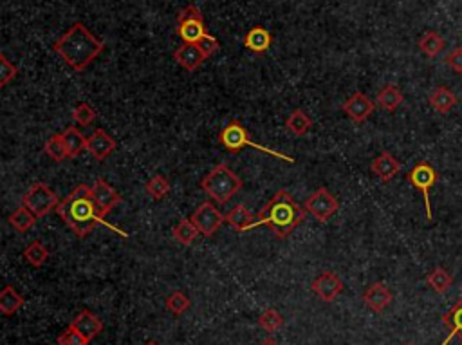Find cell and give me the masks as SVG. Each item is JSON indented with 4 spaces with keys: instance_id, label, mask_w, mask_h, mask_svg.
Returning a JSON list of instances; mask_svg holds the SVG:
<instances>
[{
    "instance_id": "obj_1",
    "label": "cell",
    "mask_w": 462,
    "mask_h": 345,
    "mask_svg": "<svg viewBox=\"0 0 462 345\" xmlns=\"http://www.w3.org/2000/svg\"><path fill=\"white\" fill-rule=\"evenodd\" d=\"M56 214L62 217V221L71 228L76 235L84 239L88 233L93 232L96 226H105L112 232L119 233L121 237H128V233L121 232L119 228L114 224L107 223L101 215L100 208L96 204V199L93 194V186L87 185H78L71 194L65 199H62L56 208Z\"/></svg>"
},
{
    "instance_id": "obj_2",
    "label": "cell",
    "mask_w": 462,
    "mask_h": 345,
    "mask_svg": "<svg viewBox=\"0 0 462 345\" xmlns=\"http://www.w3.org/2000/svg\"><path fill=\"white\" fill-rule=\"evenodd\" d=\"M105 49V42L94 37L81 22H74L53 44V51L76 72H81Z\"/></svg>"
},
{
    "instance_id": "obj_3",
    "label": "cell",
    "mask_w": 462,
    "mask_h": 345,
    "mask_svg": "<svg viewBox=\"0 0 462 345\" xmlns=\"http://www.w3.org/2000/svg\"><path fill=\"white\" fill-rule=\"evenodd\" d=\"M303 219H305V208L300 207L287 190H278L273 199L265 204L264 210L256 215L251 230L268 226L278 239H286Z\"/></svg>"
},
{
    "instance_id": "obj_4",
    "label": "cell",
    "mask_w": 462,
    "mask_h": 345,
    "mask_svg": "<svg viewBox=\"0 0 462 345\" xmlns=\"http://www.w3.org/2000/svg\"><path fill=\"white\" fill-rule=\"evenodd\" d=\"M201 188L219 204H226L242 188V181L226 164H217L201 181Z\"/></svg>"
},
{
    "instance_id": "obj_5",
    "label": "cell",
    "mask_w": 462,
    "mask_h": 345,
    "mask_svg": "<svg viewBox=\"0 0 462 345\" xmlns=\"http://www.w3.org/2000/svg\"><path fill=\"white\" fill-rule=\"evenodd\" d=\"M219 141H220V145H224L226 150L233 152V154H239L242 148L251 147V148H255V150L265 152V154H269V156H275V157H278V160L286 161V163H294V160L291 156H286V154H282V152H277V150H273V148H268V147H264V145H258V143H255V141H251V139H249L248 131H246V126H242V123L237 122V119H233V122L227 123L223 131H220Z\"/></svg>"
},
{
    "instance_id": "obj_6",
    "label": "cell",
    "mask_w": 462,
    "mask_h": 345,
    "mask_svg": "<svg viewBox=\"0 0 462 345\" xmlns=\"http://www.w3.org/2000/svg\"><path fill=\"white\" fill-rule=\"evenodd\" d=\"M58 195H56L46 183H34V185L25 192L24 197H22V207L33 211L38 219H40V217H46L49 211L58 208Z\"/></svg>"
},
{
    "instance_id": "obj_7",
    "label": "cell",
    "mask_w": 462,
    "mask_h": 345,
    "mask_svg": "<svg viewBox=\"0 0 462 345\" xmlns=\"http://www.w3.org/2000/svg\"><path fill=\"white\" fill-rule=\"evenodd\" d=\"M208 33L202 13L197 6H188L183 9L177 17V34L183 38L185 44H197Z\"/></svg>"
},
{
    "instance_id": "obj_8",
    "label": "cell",
    "mask_w": 462,
    "mask_h": 345,
    "mask_svg": "<svg viewBox=\"0 0 462 345\" xmlns=\"http://www.w3.org/2000/svg\"><path fill=\"white\" fill-rule=\"evenodd\" d=\"M407 179L408 183H412L414 188H417L421 194H423V197H425L426 217H428V221H432L433 214H432V204H430V190L433 188V185H435L439 179L435 169H433L430 163H426V161H421V163H417L416 167L410 170Z\"/></svg>"
},
{
    "instance_id": "obj_9",
    "label": "cell",
    "mask_w": 462,
    "mask_h": 345,
    "mask_svg": "<svg viewBox=\"0 0 462 345\" xmlns=\"http://www.w3.org/2000/svg\"><path fill=\"white\" fill-rule=\"evenodd\" d=\"M303 208H305V211H309L318 223H327L332 215L340 210V202H338V199L334 197L325 186H322V188L316 190L315 194L307 197V201L303 202Z\"/></svg>"
},
{
    "instance_id": "obj_10",
    "label": "cell",
    "mask_w": 462,
    "mask_h": 345,
    "mask_svg": "<svg viewBox=\"0 0 462 345\" xmlns=\"http://www.w3.org/2000/svg\"><path fill=\"white\" fill-rule=\"evenodd\" d=\"M190 219L194 221L195 226L199 228L201 235L211 237L224 223H226V215L220 214L211 202H202L201 207L192 214Z\"/></svg>"
},
{
    "instance_id": "obj_11",
    "label": "cell",
    "mask_w": 462,
    "mask_h": 345,
    "mask_svg": "<svg viewBox=\"0 0 462 345\" xmlns=\"http://www.w3.org/2000/svg\"><path fill=\"white\" fill-rule=\"evenodd\" d=\"M311 289L315 291V295H318V299H322L324 302H332L336 297L341 295L343 291V282L336 273L332 271H324L322 275L312 280Z\"/></svg>"
},
{
    "instance_id": "obj_12",
    "label": "cell",
    "mask_w": 462,
    "mask_h": 345,
    "mask_svg": "<svg viewBox=\"0 0 462 345\" xmlns=\"http://www.w3.org/2000/svg\"><path fill=\"white\" fill-rule=\"evenodd\" d=\"M93 194L94 199H96V204L100 208L101 215L105 217L109 215L114 208L118 207L119 202H121V195L109 185V183L103 179V177H98L96 181L93 185Z\"/></svg>"
},
{
    "instance_id": "obj_13",
    "label": "cell",
    "mask_w": 462,
    "mask_h": 345,
    "mask_svg": "<svg viewBox=\"0 0 462 345\" xmlns=\"http://www.w3.org/2000/svg\"><path fill=\"white\" fill-rule=\"evenodd\" d=\"M343 112L352 119L354 123H363L365 119H369V116L374 112V101L370 100L367 94L363 93H354L349 100L345 101L341 105Z\"/></svg>"
},
{
    "instance_id": "obj_14",
    "label": "cell",
    "mask_w": 462,
    "mask_h": 345,
    "mask_svg": "<svg viewBox=\"0 0 462 345\" xmlns=\"http://www.w3.org/2000/svg\"><path fill=\"white\" fill-rule=\"evenodd\" d=\"M394 300L392 291L388 289L387 284L383 282H374L372 286H369L363 293V302H365L367 308L374 313H383L388 308Z\"/></svg>"
},
{
    "instance_id": "obj_15",
    "label": "cell",
    "mask_w": 462,
    "mask_h": 345,
    "mask_svg": "<svg viewBox=\"0 0 462 345\" xmlns=\"http://www.w3.org/2000/svg\"><path fill=\"white\" fill-rule=\"evenodd\" d=\"M116 141L107 134L103 129H96L93 134L87 138V150L93 154V157L96 161H105L107 157L116 150Z\"/></svg>"
},
{
    "instance_id": "obj_16",
    "label": "cell",
    "mask_w": 462,
    "mask_h": 345,
    "mask_svg": "<svg viewBox=\"0 0 462 345\" xmlns=\"http://www.w3.org/2000/svg\"><path fill=\"white\" fill-rule=\"evenodd\" d=\"M173 58L176 62L185 67L188 72H194L201 67L204 60H208V56L199 49L197 44H183L181 47H177L176 53H173Z\"/></svg>"
},
{
    "instance_id": "obj_17",
    "label": "cell",
    "mask_w": 462,
    "mask_h": 345,
    "mask_svg": "<svg viewBox=\"0 0 462 345\" xmlns=\"http://www.w3.org/2000/svg\"><path fill=\"white\" fill-rule=\"evenodd\" d=\"M370 170H372V174H376L383 183H388L400 174L401 164L400 161L392 156L390 152H381L376 160H372Z\"/></svg>"
},
{
    "instance_id": "obj_18",
    "label": "cell",
    "mask_w": 462,
    "mask_h": 345,
    "mask_svg": "<svg viewBox=\"0 0 462 345\" xmlns=\"http://www.w3.org/2000/svg\"><path fill=\"white\" fill-rule=\"evenodd\" d=\"M71 325L76 329V331H80L88 341L94 340V338L103 331V322H101L93 311H88V309L80 311V315L76 316L74 320L71 322Z\"/></svg>"
},
{
    "instance_id": "obj_19",
    "label": "cell",
    "mask_w": 462,
    "mask_h": 345,
    "mask_svg": "<svg viewBox=\"0 0 462 345\" xmlns=\"http://www.w3.org/2000/svg\"><path fill=\"white\" fill-rule=\"evenodd\" d=\"M242 42L246 49L253 51L256 55H262V53H265V51L271 47L273 37H271V33H269L265 27H262V25H255V27H251V30L246 33Z\"/></svg>"
},
{
    "instance_id": "obj_20",
    "label": "cell",
    "mask_w": 462,
    "mask_h": 345,
    "mask_svg": "<svg viewBox=\"0 0 462 345\" xmlns=\"http://www.w3.org/2000/svg\"><path fill=\"white\" fill-rule=\"evenodd\" d=\"M442 324L450 329V333L441 345H450L454 338H458L462 341V297L442 315Z\"/></svg>"
},
{
    "instance_id": "obj_21",
    "label": "cell",
    "mask_w": 462,
    "mask_h": 345,
    "mask_svg": "<svg viewBox=\"0 0 462 345\" xmlns=\"http://www.w3.org/2000/svg\"><path fill=\"white\" fill-rule=\"evenodd\" d=\"M457 96L451 93L448 87H437L433 89V93L428 96V103L432 109L439 114H448L455 105H457Z\"/></svg>"
},
{
    "instance_id": "obj_22",
    "label": "cell",
    "mask_w": 462,
    "mask_h": 345,
    "mask_svg": "<svg viewBox=\"0 0 462 345\" xmlns=\"http://www.w3.org/2000/svg\"><path fill=\"white\" fill-rule=\"evenodd\" d=\"M404 101L403 93L400 91V87L394 84H388L381 89L378 93V105L387 112H394L401 107V103Z\"/></svg>"
},
{
    "instance_id": "obj_23",
    "label": "cell",
    "mask_w": 462,
    "mask_h": 345,
    "mask_svg": "<svg viewBox=\"0 0 462 345\" xmlns=\"http://www.w3.org/2000/svg\"><path fill=\"white\" fill-rule=\"evenodd\" d=\"M253 221H255V215L244 204H237L233 210L226 214V223L235 228L237 232H249Z\"/></svg>"
},
{
    "instance_id": "obj_24",
    "label": "cell",
    "mask_w": 462,
    "mask_h": 345,
    "mask_svg": "<svg viewBox=\"0 0 462 345\" xmlns=\"http://www.w3.org/2000/svg\"><path fill=\"white\" fill-rule=\"evenodd\" d=\"M62 136L63 141H65V147H67L69 157H78L81 152L87 150V138L76 126H67L62 132Z\"/></svg>"
},
{
    "instance_id": "obj_25",
    "label": "cell",
    "mask_w": 462,
    "mask_h": 345,
    "mask_svg": "<svg viewBox=\"0 0 462 345\" xmlns=\"http://www.w3.org/2000/svg\"><path fill=\"white\" fill-rule=\"evenodd\" d=\"M426 284H428V286L432 287L437 295H446L448 289L454 286V277H451V275L448 273L444 268L437 266L435 270L430 271V273L426 275Z\"/></svg>"
},
{
    "instance_id": "obj_26",
    "label": "cell",
    "mask_w": 462,
    "mask_h": 345,
    "mask_svg": "<svg viewBox=\"0 0 462 345\" xmlns=\"http://www.w3.org/2000/svg\"><path fill=\"white\" fill-rule=\"evenodd\" d=\"M24 306V297L13 286H6L0 293V311L4 315H15Z\"/></svg>"
},
{
    "instance_id": "obj_27",
    "label": "cell",
    "mask_w": 462,
    "mask_h": 345,
    "mask_svg": "<svg viewBox=\"0 0 462 345\" xmlns=\"http://www.w3.org/2000/svg\"><path fill=\"white\" fill-rule=\"evenodd\" d=\"M444 38L439 33H435V31H426L419 40L421 53H425L428 58H435V56L441 55V51L444 49Z\"/></svg>"
},
{
    "instance_id": "obj_28",
    "label": "cell",
    "mask_w": 462,
    "mask_h": 345,
    "mask_svg": "<svg viewBox=\"0 0 462 345\" xmlns=\"http://www.w3.org/2000/svg\"><path fill=\"white\" fill-rule=\"evenodd\" d=\"M312 119L311 116H307L303 110L296 109L289 114V118L286 119V129L289 132H293L294 136H303L311 131Z\"/></svg>"
},
{
    "instance_id": "obj_29",
    "label": "cell",
    "mask_w": 462,
    "mask_h": 345,
    "mask_svg": "<svg viewBox=\"0 0 462 345\" xmlns=\"http://www.w3.org/2000/svg\"><path fill=\"white\" fill-rule=\"evenodd\" d=\"M37 219H38V217L33 214V211L27 210L25 207H20V208H17V210L13 211L11 215H9L8 221H9V224H11V226L17 230V232L24 233V232H27V230H31V228L34 226Z\"/></svg>"
},
{
    "instance_id": "obj_30",
    "label": "cell",
    "mask_w": 462,
    "mask_h": 345,
    "mask_svg": "<svg viewBox=\"0 0 462 345\" xmlns=\"http://www.w3.org/2000/svg\"><path fill=\"white\" fill-rule=\"evenodd\" d=\"M199 233L201 232H199V228L194 224V221L186 219V217L179 221V224L173 228V239H176L177 242H181L183 246L192 245L199 237Z\"/></svg>"
},
{
    "instance_id": "obj_31",
    "label": "cell",
    "mask_w": 462,
    "mask_h": 345,
    "mask_svg": "<svg viewBox=\"0 0 462 345\" xmlns=\"http://www.w3.org/2000/svg\"><path fill=\"white\" fill-rule=\"evenodd\" d=\"M24 259L27 264L34 266V268H42L47 259H49V249H47L40 240H33V242L24 249Z\"/></svg>"
},
{
    "instance_id": "obj_32",
    "label": "cell",
    "mask_w": 462,
    "mask_h": 345,
    "mask_svg": "<svg viewBox=\"0 0 462 345\" xmlns=\"http://www.w3.org/2000/svg\"><path fill=\"white\" fill-rule=\"evenodd\" d=\"M44 150H46L47 156H49L53 161H56V163H60V161L67 160L69 157L67 147H65V141H63L62 134L51 136V138L47 139V143H46V147H44Z\"/></svg>"
},
{
    "instance_id": "obj_33",
    "label": "cell",
    "mask_w": 462,
    "mask_h": 345,
    "mask_svg": "<svg viewBox=\"0 0 462 345\" xmlns=\"http://www.w3.org/2000/svg\"><path fill=\"white\" fill-rule=\"evenodd\" d=\"M147 194L150 195L152 199H156V201L166 197V195L170 194L169 179H166L164 176H159V174L152 177L150 181L147 183Z\"/></svg>"
},
{
    "instance_id": "obj_34",
    "label": "cell",
    "mask_w": 462,
    "mask_h": 345,
    "mask_svg": "<svg viewBox=\"0 0 462 345\" xmlns=\"http://www.w3.org/2000/svg\"><path fill=\"white\" fill-rule=\"evenodd\" d=\"M258 325H260L262 329H265L268 333H277L278 329L284 325V316H282L275 308H269L260 315V318H258Z\"/></svg>"
},
{
    "instance_id": "obj_35",
    "label": "cell",
    "mask_w": 462,
    "mask_h": 345,
    "mask_svg": "<svg viewBox=\"0 0 462 345\" xmlns=\"http://www.w3.org/2000/svg\"><path fill=\"white\" fill-rule=\"evenodd\" d=\"M166 309H169L172 315L181 316L183 313H186L190 309V299L185 293H181V291H176V293H172V295L166 299Z\"/></svg>"
},
{
    "instance_id": "obj_36",
    "label": "cell",
    "mask_w": 462,
    "mask_h": 345,
    "mask_svg": "<svg viewBox=\"0 0 462 345\" xmlns=\"http://www.w3.org/2000/svg\"><path fill=\"white\" fill-rule=\"evenodd\" d=\"M72 118H74V122L80 126H88L96 122L98 116L96 110L88 105V103H80V105L74 107V110H72Z\"/></svg>"
},
{
    "instance_id": "obj_37",
    "label": "cell",
    "mask_w": 462,
    "mask_h": 345,
    "mask_svg": "<svg viewBox=\"0 0 462 345\" xmlns=\"http://www.w3.org/2000/svg\"><path fill=\"white\" fill-rule=\"evenodd\" d=\"M18 74V69L8 60V56L2 53L0 55V87H6L11 80H15Z\"/></svg>"
},
{
    "instance_id": "obj_38",
    "label": "cell",
    "mask_w": 462,
    "mask_h": 345,
    "mask_svg": "<svg viewBox=\"0 0 462 345\" xmlns=\"http://www.w3.org/2000/svg\"><path fill=\"white\" fill-rule=\"evenodd\" d=\"M88 340L80 333L76 331L72 325H69L65 331L58 337V345H87Z\"/></svg>"
},
{
    "instance_id": "obj_39",
    "label": "cell",
    "mask_w": 462,
    "mask_h": 345,
    "mask_svg": "<svg viewBox=\"0 0 462 345\" xmlns=\"http://www.w3.org/2000/svg\"><path fill=\"white\" fill-rule=\"evenodd\" d=\"M197 46H199V49H201L202 53L208 56V58H210V56H213L215 53L220 49L219 40H217V38H215L213 34H210V33L204 34V37H202L201 40L197 42Z\"/></svg>"
},
{
    "instance_id": "obj_40",
    "label": "cell",
    "mask_w": 462,
    "mask_h": 345,
    "mask_svg": "<svg viewBox=\"0 0 462 345\" xmlns=\"http://www.w3.org/2000/svg\"><path fill=\"white\" fill-rule=\"evenodd\" d=\"M444 63L454 72H457V74H462V47L461 46L454 47V49H451L450 53L446 55Z\"/></svg>"
},
{
    "instance_id": "obj_41",
    "label": "cell",
    "mask_w": 462,
    "mask_h": 345,
    "mask_svg": "<svg viewBox=\"0 0 462 345\" xmlns=\"http://www.w3.org/2000/svg\"><path fill=\"white\" fill-rule=\"evenodd\" d=\"M258 345H280V344H278L275 338H265V340H262Z\"/></svg>"
},
{
    "instance_id": "obj_42",
    "label": "cell",
    "mask_w": 462,
    "mask_h": 345,
    "mask_svg": "<svg viewBox=\"0 0 462 345\" xmlns=\"http://www.w3.org/2000/svg\"><path fill=\"white\" fill-rule=\"evenodd\" d=\"M145 345H159V344H157V341H154V340H150V341H147Z\"/></svg>"
},
{
    "instance_id": "obj_43",
    "label": "cell",
    "mask_w": 462,
    "mask_h": 345,
    "mask_svg": "<svg viewBox=\"0 0 462 345\" xmlns=\"http://www.w3.org/2000/svg\"><path fill=\"white\" fill-rule=\"evenodd\" d=\"M404 345H416V344H404Z\"/></svg>"
}]
</instances>
